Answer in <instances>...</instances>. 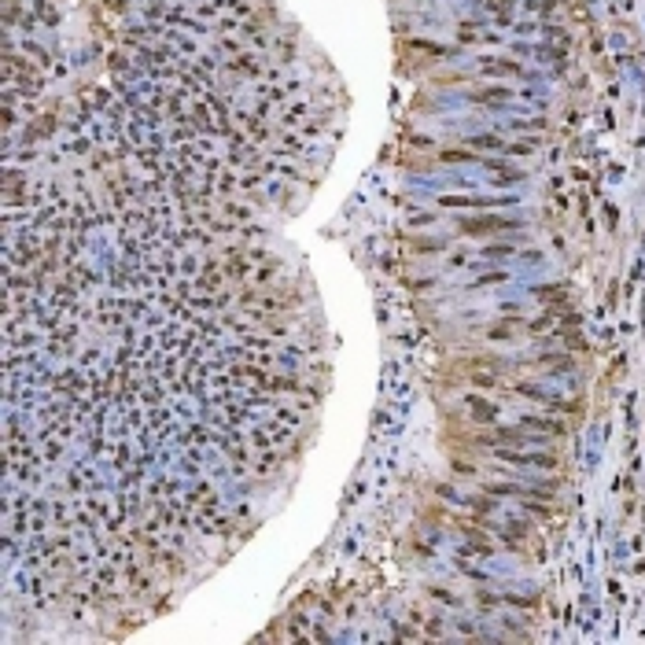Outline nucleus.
Instances as JSON below:
<instances>
[{"label": "nucleus", "instance_id": "obj_1", "mask_svg": "<svg viewBox=\"0 0 645 645\" xmlns=\"http://www.w3.org/2000/svg\"><path fill=\"white\" fill-rule=\"evenodd\" d=\"M520 229V222H513V218H461L457 222V232H464V236H483V232H513Z\"/></svg>", "mask_w": 645, "mask_h": 645}, {"label": "nucleus", "instance_id": "obj_2", "mask_svg": "<svg viewBox=\"0 0 645 645\" xmlns=\"http://www.w3.org/2000/svg\"><path fill=\"white\" fill-rule=\"evenodd\" d=\"M443 206H472V211H483V206H509L513 199H487V196H443Z\"/></svg>", "mask_w": 645, "mask_h": 645}, {"label": "nucleus", "instance_id": "obj_3", "mask_svg": "<svg viewBox=\"0 0 645 645\" xmlns=\"http://www.w3.org/2000/svg\"><path fill=\"white\" fill-rule=\"evenodd\" d=\"M501 461L509 464H542V469H557V457L553 454H513V450H498Z\"/></svg>", "mask_w": 645, "mask_h": 645}, {"label": "nucleus", "instance_id": "obj_4", "mask_svg": "<svg viewBox=\"0 0 645 645\" xmlns=\"http://www.w3.org/2000/svg\"><path fill=\"white\" fill-rule=\"evenodd\" d=\"M464 406L472 409V420H480V424H494L498 420V406H490V402H483V398H476V395L464 398Z\"/></svg>", "mask_w": 645, "mask_h": 645}, {"label": "nucleus", "instance_id": "obj_5", "mask_svg": "<svg viewBox=\"0 0 645 645\" xmlns=\"http://www.w3.org/2000/svg\"><path fill=\"white\" fill-rule=\"evenodd\" d=\"M520 428H531V432H546V435H564V424L561 420H549V417H524Z\"/></svg>", "mask_w": 645, "mask_h": 645}, {"label": "nucleus", "instance_id": "obj_6", "mask_svg": "<svg viewBox=\"0 0 645 645\" xmlns=\"http://www.w3.org/2000/svg\"><path fill=\"white\" fill-rule=\"evenodd\" d=\"M483 70L487 74H509V77H520L524 74L520 63H509V59H483Z\"/></svg>", "mask_w": 645, "mask_h": 645}, {"label": "nucleus", "instance_id": "obj_7", "mask_svg": "<svg viewBox=\"0 0 645 645\" xmlns=\"http://www.w3.org/2000/svg\"><path fill=\"white\" fill-rule=\"evenodd\" d=\"M487 166L494 170V177H490L494 185H513V181H520V177H524L520 170H513V166H506L501 159H498V162H487Z\"/></svg>", "mask_w": 645, "mask_h": 645}, {"label": "nucleus", "instance_id": "obj_8", "mask_svg": "<svg viewBox=\"0 0 645 645\" xmlns=\"http://www.w3.org/2000/svg\"><path fill=\"white\" fill-rule=\"evenodd\" d=\"M487 494L490 498H524L527 490L524 487H513V483H487Z\"/></svg>", "mask_w": 645, "mask_h": 645}, {"label": "nucleus", "instance_id": "obj_9", "mask_svg": "<svg viewBox=\"0 0 645 645\" xmlns=\"http://www.w3.org/2000/svg\"><path fill=\"white\" fill-rule=\"evenodd\" d=\"M439 159H443V162H469L472 151L469 148H446V151H439Z\"/></svg>", "mask_w": 645, "mask_h": 645}, {"label": "nucleus", "instance_id": "obj_10", "mask_svg": "<svg viewBox=\"0 0 645 645\" xmlns=\"http://www.w3.org/2000/svg\"><path fill=\"white\" fill-rule=\"evenodd\" d=\"M513 325H520V321H498V325L490 328V340H509V335H513Z\"/></svg>", "mask_w": 645, "mask_h": 645}, {"label": "nucleus", "instance_id": "obj_11", "mask_svg": "<svg viewBox=\"0 0 645 645\" xmlns=\"http://www.w3.org/2000/svg\"><path fill=\"white\" fill-rule=\"evenodd\" d=\"M509 93L506 89H487V93H469V100H476V103H487V100H506Z\"/></svg>", "mask_w": 645, "mask_h": 645}, {"label": "nucleus", "instance_id": "obj_12", "mask_svg": "<svg viewBox=\"0 0 645 645\" xmlns=\"http://www.w3.org/2000/svg\"><path fill=\"white\" fill-rule=\"evenodd\" d=\"M538 148V140H516V144H506L509 155H531Z\"/></svg>", "mask_w": 645, "mask_h": 645}, {"label": "nucleus", "instance_id": "obj_13", "mask_svg": "<svg viewBox=\"0 0 645 645\" xmlns=\"http://www.w3.org/2000/svg\"><path fill=\"white\" fill-rule=\"evenodd\" d=\"M469 144H472V148H494V151H506V144H501L498 137H472Z\"/></svg>", "mask_w": 645, "mask_h": 645}, {"label": "nucleus", "instance_id": "obj_14", "mask_svg": "<svg viewBox=\"0 0 645 645\" xmlns=\"http://www.w3.org/2000/svg\"><path fill=\"white\" fill-rule=\"evenodd\" d=\"M469 384L487 391V387H498V377H490V372H476V377H469Z\"/></svg>", "mask_w": 645, "mask_h": 645}, {"label": "nucleus", "instance_id": "obj_15", "mask_svg": "<svg viewBox=\"0 0 645 645\" xmlns=\"http://www.w3.org/2000/svg\"><path fill=\"white\" fill-rule=\"evenodd\" d=\"M538 299H546V303H564V288H538Z\"/></svg>", "mask_w": 645, "mask_h": 645}, {"label": "nucleus", "instance_id": "obj_16", "mask_svg": "<svg viewBox=\"0 0 645 645\" xmlns=\"http://www.w3.org/2000/svg\"><path fill=\"white\" fill-rule=\"evenodd\" d=\"M461 506H469V509H476V513H490V501L487 498H461Z\"/></svg>", "mask_w": 645, "mask_h": 645}, {"label": "nucleus", "instance_id": "obj_17", "mask_svg": "<svg viewBox=\"0 0 645 645\" xmlns=\"http://www.w3.org/2000/svg\"><path fill=\"white\" fill-rule=\"evenodd\" d=\"M483 255H487V258H498V255H513V248H509V243H490Z\"/></svg>", "mask_w": 645, "mask_h": 645}]
</instances>
